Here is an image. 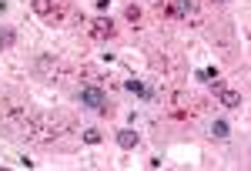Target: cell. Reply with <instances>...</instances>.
I'll use <instances>...</instances> for the list:
<instances>
[{
	"mask_svg": "<svg viewBox=\"0 0 251 171\" xmlns=\"http://www.w3.org/2000/svg\"><path fill=\"white\" fill-rule=\"evenodd\" d=\"M77 97H80V104H84V108H91V111H100V114L111 111V101H107V94H104V91H97V87H84Z\"/></svg>",
	"mask_w": 251,
	"mask_h": 171,
	"instance_id": "1",
	"label": "cell"
},
{
	"mask_svg": "<svg viewBox=\"0 0 251 171\" xmlns=\"http://www.w3.org/2000/svg\"><path fill=\"white\" fill-rule=\"evenodd\" d=\"M91 27H94L91 34H94L97 40H104V37H114V24H111V20H94Z\"/></svg>",
	"mask_w": 251,
	"mask_h": 171,
	"instance_id": "2",
	"label": "cell"
},
{
	"mask_svg": "<svg viewBox=\"0 0 251 171\" xmlns=\"http://www.w3.org/2000/svg\"><path fill=\"white\" fill-rule=\"evenodd\" d=\"M124 87H127V91H131V94L144 97V101H151V97H154V91H151V87H148V84H144V81H127V84H124Z\"/></svg>",
	"mask_w": 251,
	"mask_h": 171,
	"instance_id": "3",
	"label": "cell"
},
{
	"mask_svg": "<svg viewBox=\"0 0 251 171\" xmlns=\"http://www.w3.org/2000/svg\"><path fill=\"white\" fill-rule=\"evenodd\" d=\"M191 10H194V0H174V3H171V14H174V17H188Z\"/></svg>",
	"mask_w": 251,
	"mask_h": 171,
	"instance_id": "4",
	"label": "cell"
},
{
	"mask_svg": "<svg viewBox=\"0 0 251 171\" xmlns=\"http://www.w3.org/2000/svg\"><path fill=\"white\" fill-rule=\"evenodd\" d=\"M117 144L124 151H131V148H137V134L134 131H117Z\"/></svg>",
	"mask_w": 251,
	"mask_h": 171,
	"instance_id": "5",
	"label": "cell"
},
{
	"mask_svg": "<svg viewBox=\"0 0 251 171\" xmlns=\"http://www.w3.org/2000/svg\"><path fill=\"white\" fill-rule=\"evenodd\" d=\"M221 104H225V108H238V104H241V94H238V91H221Z\"/></svg>",
	"mask_w": 251,
	"mask_h": 171,
	"instance_id": "6",
	"label": "cell"
},
{
	"mask_svg": "<svg viewBox=\"0 0 251 171\" xmlns=\"http://www.w3.org/2000/svg\"><path fill=\"white\" fill-rule=\"evenodd\" d=\"M211 134H214V138H228V134H231V124H228V121H214Z\"/></svg>",
	"mask_w": 251,
	"mask_h": 171,
	"instance_id": "7",
	"label": "cell"
},
{
	"mask_svg": "<svg viewBox=\"0 0 251 171\" xmlns=\"http://www.w3.org/2000/svg\"><path fill=\"white\" fill-rule=\"evenodd\" d=\"M198 81H204V84H218V71H214V67H201V71H198Z\"/></svg>",
	"mask_w": 251,
	"mask_h": 171,
	"instance_id": "8",
	"label": "cell"
},
{
	"mask_svg": "<svg viewBox=\"0 0 251 171\" xmlns=\"http://www.w3.org/2000/svg\"><path fill=\"white\" fill-rule=\"evenodd\" d=\"M84 141H87V144H97V141H100V131H97V128H87V131H84Z\"/></svg>",
	"mask_w": 251,
	"mask_h": 171,
	"instance_id": "9",
	"label": "cell"
},
{
	"mask_svg": "<svg viewBox=\"0 0 251 171\" xmlns=\"http://www.w3.org/2000/svg\"><path fill=\"white\" fill-rule=\"evenodd\" d=\"M10 40H14L10 34H0V44H10Z\"/></svg>",
	"mask_w": 251,
	"mask_h": 171,
	"instance_id": "10",
	"label": "cell"
}]
</instances>
